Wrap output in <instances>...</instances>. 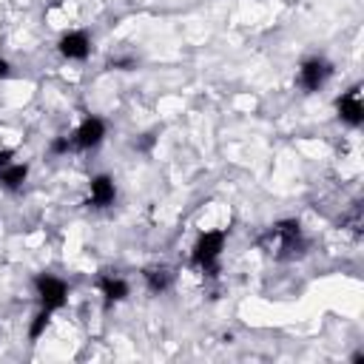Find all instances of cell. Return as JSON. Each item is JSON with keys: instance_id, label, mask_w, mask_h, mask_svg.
Returning a JSON list of instances; mask_svg holds the SVG:
<instances>
[{"instance_id": "6da1fadb", "label": "cell", "mask_w": 364, "mask_h": 364, "mask_svg": "<svg viewBox=\"0 0 364 364\" xmlns=\"http://www.w3.org/2000/svg\"><path fill=\"white\" fill-rule=\"evenodd\" d=\"M222 245H225V234H220V231L203 234L200 242L194 245V265H200L203 271H208V273L214 276L217 259H220V254H222Z\"/></svg>"}, {"instance_id": "7a4b0ae2", "label": "cell", "mask_w": 364, "mask_h": 364, "mask_svg": "<svg viewBox=\"0 0 364 364\" xmlns=\"http://www.w3.org/2000/svg\"><path fill=\"white\" fill-rule=\"evenodd\" d=\"M38 293H40V302L46 310H57L66 305V296H69V288L63 279H55V276H40L38 279Z\"/></svg>"}, {"instance_id": "3957f363", "label": "cell", "mask_w": 364, "mask_h": 364, "mask_svg": "<svg viewBox=\"0 0 364 364\" xmlns=\"http://www.w3.org/2000/svg\"><path fill=\"white\" fill-rule=\"evenodd\" d=\"M330 72H333L330 63L313 57V60H307V63L302 66V72H299V86H302L305 91H319V89L324 86V80L330 77Z\"/></svg>"}, {"instance_id": "277c9868", "label": "cell", "mask_w": 364, "mask_h": 364, "mask_svg": "<svg viewBox=\"0 0 364 364\" xmlns=\"http://www.w3.org/2000/svg\"><path fill=\"white\" fill-rule=\"evenodd\" d=\"M336 108H339V117L347 123V125H361V120H364V106H361V89L358 86H353L344 97H339V103H336Z\"/></svg>"}, {"instance_id": "5b68a950", "label": "cell", "mask_w": 364, "mask_h": 364, "mask_svg": "<svg viewBox=\"0 0 364 364\" xmlns=\"http://www.w3.org/2000/svg\"><path fill=\"white\" fill-rule=\"evenodd\" d=\"M103 137H106V125H103V120L89 117V120H83V125L77 128V134H74V145H77V148H94V145H100V142H103Z\"/></svg>"}, {"instance_id": "8992f818", "label": "cell", "mask_w": 364, "mask_h": 364, "mask_svg": "<svg viewBox=\"0 0 364 364\" xmlns=\"http://www.w3.org/2000/svg\"><path fill=\"white\" fill-rule=\"evenodd\" d=\"M89 52H91V40L83 32H72L60 40V55L69 57V60H86Z\"/></svg>"}, {"instance_id": "52a82bcc", "label": "cell", "mask_w": 364, "mask_h": 364, "mask_svg": "<svg viewBox=\"0 0 364 364\" xmlns=\"http://www.w3.org/2000/svg\"><path fill=\"white\" fill-rule=\"evenodd\" d=\"M117 200V188H114V179L111 176H94L91 179V203L97 208H106Z\"/></svg>"}, {"instance_id": "ba28073f", "label": "cell", "mask_w": 364, "mask_h": 364, "mask_svg": "<svg viewBox=\"0 0 364 364\" xmlns=\"http://www.w3.org/2000/svg\"><path fill=\"white\" fill-rule=\"evenodd\" d=\"M100 290H103V296L108 302H123L128 296V285L123 279H117V276H103L100 279Z\"/></svg>"}, {"instance_id": "9c48e42d", "label": "cell", "mask_w": 364, "mask_h": 364, "mask_svg": "<svg viewBox=\"0 0 364 364\" xmlns=\"http://www.w3.org/2000/svg\"><path fill=\"white\" fill-rule=\"evenodd\" d=\"M171 279H174V273H171L168 268H148V271H145V282H148V288H151L154 293L168 290Z\"/></svg>"}, {"instance_id": "30bf717a", "label": "cell", "mask_w": 364, "mask_h": 364, "mask_svg": "<svg viewBox=\"0 0 364 364\" xmlns=\"http://www.w3.org/2000/svg\"><path fill=\"white\" fill-rule=\"evenodd\" d=\"M26 174H29V168L26 165H6L4 171H0V182H4L6 188H21L23 182H26Z\"/></svg>"}, {"instance_id": "8fae6325", "label": "cell", "mask_w": 364, "mask_h": 364, "mask_svg": "<svg viewBox=\"0 0 364 364\" xmlns=\"http://www.w3.org/2000/svg\"><path fill=\"white\" fill-rule=\"evenodd\" d=\"M49 313H52V310H46V307H43V310L35 316V324H32V330H29V336H32V339H40V333H43V330H46V324H49Z\"/></svg>"}, {"instance_id": "7c38bea8", "label": "cell", "mask_w": 364, "mask_h": 364, "mask_svg": "<svg viewBox=\"0 0 364 364\" xmlns=\"http://www.w3.org/2000/svg\"><path fill=\"white\" fill-rule=\"evenodd\" d=\"M111 66H117V69H134V57H114Z\"/></svg>"}, {"instance_id": "4fadbf2b", "label": "cell", "mask_w": 364, "mask_h": 364, "mask_svg": "<svg viewBox=\"0 0 364 364\" xmlns=\"http://www.w3.org/2000/svg\"><path fill=\"white\" fill-rule=\"evenodd\" d=\"M69 145H72L69 140H57V142L52 145V151H55V154H63V151H69Z\"/></svg>"}, {"instance_id": "5bb4252c", "label": "cell", "mask_w": 364, "mask_h": 364, "mask_svg": "<svg viewBox=\"0 0 364 364\" xmlns=\"http://www.w3.org/2000/svg\"><path fill=\"white\" fill-rule=\"evenodd\" d=\"M6 165H12V151H0V171H4Z\"/></svg>"}, {"instance_id": "9a60e30c", "label": "cell", "mask_w": 364, "mask_h": 364, "mask_svg": "<svg viewBox=\"0 0 364 364\" xmlns=\"http://www.w3.org/2000/svg\"><path fill=\"white\" fill-rule=\"evenodd\" d=\"M4 77H9V63L0 60V80H4Z\"/></svg>"}]
</instances>
